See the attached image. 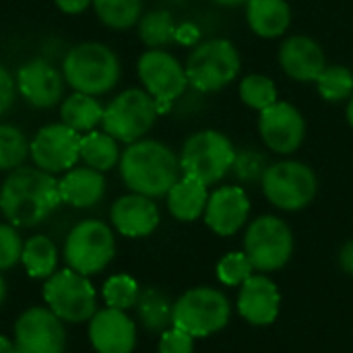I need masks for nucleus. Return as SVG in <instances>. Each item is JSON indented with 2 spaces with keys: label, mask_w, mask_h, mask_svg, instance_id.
I'll list each match as a JSON object with an SVG mask.
<instances>
[{
  "label": "nucleus",
  "mask_w": 353,
  "mask_h": 353,
  "mask_svg": "<svg viewBox=\"0 0 353 353\" xmlns=\"http://www.w3.org/2000/svg\"><path fill=\"white\" fill-rule=\"evenodd\" d=\"M62 203L58 180L39 168H17L0 186V213L14 228H33Z\"/></svg>",
  "instance_id": "nucleus-1"
},
{
  "label": "nucleus",
  "mask_w": 353,
  "mask_h": 353,
  "mask_svg": "<svg viewBox=\"0 0 353 353\" xmlns=\"http://www.w3.org/2000/svg\"><path fill=\"white\" fill-rule=\"evenodd\" d=\"M180 157L159 141L141 139L130 143L120 155V176L124 184L145 196H163L180 180Z\"/></svg>",
  "instance_id": "nucleus-2"
},
{
  "label": "nucleus",
  "mask_w": 353,
  "mask_h": 353,
  "mask_svg": "<svg viewBox=\"0 0 353 353\" xmlns=\"http://www.w3.org/2000/svg\"><path fill=\"white\" fill-rule=\"evenodd\" d=\"M64 81L77 91L87 95H103L118 85L120 60L103 43L85 41L68 50L62 68Z\"/></svg>",
  "instance_id": "nucleus-3"
},
{
  "label": "nucleus",
  "mask_w": 353,
  "mask_h": 353,
  "mask_svg": "<svg viewBox=\"0 0 353 353\" xmlns=\"http://www.w3.org/2000/svg\"><path fill=\"white\" fill-rule=\"evenodd\" d=\"M236 161V149L232 141L217 130H201L192 134L180 155L182 174L203 182L205 186L219 182Z\"/></svg>",
  "instance_id": "nucleus-4"
},
{
  "label": "nucleus",
  "mask_w": 353,
  "mask_h": 353,
  "mask_svg": "<svg viewBox=\"0 0 353 353\" xmlns=\"http://www.w3.org/2000/svg\"><path fill=\"white\" fill-rule=\"evenodd\" d=\"M157 101L145 89H126L103 108V132L120 143L141 141L155 124Z\"/></svg>",
  "instance_id": "nucleus-5"
},
{
  "label": "nucleus",
  "mask_w": 353,
  "mask_h": 353,
  "mask_svg": "<svg viewBox=\"0 0 353 353\" xmlns=\"http://www.w3.org/2000/svg\"><path fill=\"white\" fill-rule=\"evenodd\" d=\"M188 83L199 91H217L228 87L240 72V54L230 39H209L192 50L186 62Z\"/></svg>",
  "instance_id": "nucleus-6"
},
{
  "label": "nucleus",
  "mask_w": 353,
  "mask_h": 353,
  "mask_svg": "<svg viewBox=\"0 0 353 353\" xmlns=\"http://www.w3.org/2000/svg\"><path fill=\"white\" fill-rule=\"evenodd\" d=\"M230 321L228 298L213 288L186 292L172 310V325L192 337H207L221 331Z\"/></svg>",
  "instance_id": "nucleus-7"
},
{
  "label": "nucleus",
  "mask_w": 353,
  "mask_h": 353,
  "mask_svg": "<svg viewBox=\"0 0 353 353\" xmlns=\"http://www.w3.org/2000/svg\"><path fill=\"white\" fill-rule=\"evenodd\" d=\"M114 234L105 223L97 219L77 223L64 242V259L68 263V269L87 277L103 271L114 259Z\"/></svg>",
  "instance_id": "nucleus-8"
},
{
  "label": "nucleus",
  "mask_w": 353,
  "mask_h": 353,
  "mask_svg": "<svg viewBox=\"0 0 353 353\" xmlns=\"http://www.w3.org/2000/svg\"><path fill=\"white\" fill-rule=\"evenodd\" d=\"M43 300L62 323H85L97 312V298L87 275L72 269L56 271L46 279Z\"/></svg>",
  "instance_id": "nucleus-9"
},
{
  "label": "nucleus",
  "mask_w": 353,
  "mask_h": 353,
  "mask_svg": "<svg viewBox=\"0 0 353 353\" xmlns=\"http://www.w3.org/2000/svg\"><path fill=\"white\" fill-rule=\"evenodd\" d=\"M319 182L314 172L300 161H279L263 176L265 196L283 211H298L312 203Z\"/></svg>",
  "instance_id": "nucleus-10"
},
{
  "label": "nucleus",
  "mask_w": 353,
  "mask_h": 353,
  "mask_svg": "<svg viewBox=\"0 0 353 353\" xmlns=\"http://www.w3.org/2000/svg\"><path fill=\"white\" fill-rule=\"evenodd\" d=\"M244 248L256 271H277L290 261L294 238L285 221L273 215H263L250 223Z\"/></svg>",
  "instance_id": "nucleus-11"
},
{
  "label": "nucleus",
  "mask_w": 353,
  "mask_h": 353,
  "mask_svg": "<svg viewBox=\"0 0 353 353\" xmlns=\"http://www.w3.org/2000/svg\"><path fill=\"white\" fill-rule=\"evenodd\" d=\"M137 70L145 91L157 101L159 112L168 110L188 85L186 68L163 50H147L139 58Z\"/></svg>",
  "instance_id": "nucleus-12"
},
{
  "label": "nucleus",
  "mask_w": 353,
  "mask_h": 353,
  "mask_svg": "<svg viewBox=\"0 0 353 353\" xmlns=\"http://www.w3.org/2000/svg\"><path fill=\"white\" fill-rule=\"evenodd\" d=\"M81 151V132L72 130L64 122L43 126L29 143V155L35 168L58 174L68 172L77 165Z\"/></svg>",
  "instance_id": "nucleus-13"
},
{
  "label": "nucleus",
  "mask_w": 353,
  "mask_h": 353,
  "mask_svg": "<svg viewBox=\"0 0 353 353\" xmlns=\"http://www.w3.org/2000/svg\"><path fill=\"white\" fill-rule=\"evenodd\" d=\"M14 345L17 353H64V325L50 308H29L14 325Z\"/></svg>",
  "instance_id": "nucleus-14"
},
{
  "label": "nucleus",
  "mask_w": 353,
  "mask_h": 353,
  "mask_svg": "<svg viewBox=\"0 0 353 353\" xmlns=\"http://www.w3.org/2000/svg\"><path fill=\"white\" fill-rule=\"evenodd\" d=\"M259 130L269 149L275 153H294L306 137V122L302 114L285 101H275L261 112Z\"/></svg>",
  "instance_id": "nucleus-15"
},
{
  "label": "nucleus",
  "mask_w": 353,
  "mask_h": 353,
  "mask_svg": "<svg viewBox=\"0 0 353 353\" xmlns=\"http://www.w3.org/2000/svg\"><path fill=\"white\" fill-rule=\"evenodd\" d=\"M14 81L21 97L37 110L54 108L62 99L64 83H66L64 74L41 58L25 62L19 68Z\"/></svg>",
  "instance_id": "nucleus-16"
},
{
  "label": "nucleus",
  "mask_w": 353,
  "mask_h": 353,
  "mask_svg": "<svg viewBox=\"0 0 353 353\" xmlns=\"http://www.w3.org/2000/svg\"><path fill=\"white\" fill-rule=\"evenodd\" d=\"M89 339L97 353H132L137 345V327L124 310L103 308L89 321Z\"/></svg>",
  "instance_id": "nucleus-17"
},
{
  "label": "nucleus",
  "mask_w": 353,
  "mask_h": 353,
  "mask_svg": "<svg viewBox=\"0 0 353 353\" xmlns=\"http://www.w3.org/2000/svg\"><path fill=\"white\" fill-rule=\"evenodd\" d=\"M250 201L240 186H223L215 190L205 209L207 225L219 236L236 234L248 219Z\"/></svg>",
  "instance_id": "nucleus-18"
},
{
  "label": "nucleus",
  "mask_w": 353,
  "mask_h": 353,
  "mask_svg": "<svg viewBox=\"0 0 353 353\" xmlns=\"http://www.w3.org/2000/svg\"><path fill=\"white\" fill-rule=\"evenodd\" d=\"M112 223L126 238H145L159 225V209L151 196L132 192L114 203Z\"/></svg>",
  "instance_id": "nucleus-19"
},
{
  "label": "nucleus",
  "mask_w": 353,
  "mask_h": 353,
  "mask_svg": "<svg viewBox=\"0 0 353 353\" xmlns=\"http://www.w3.org/2000/svg\"><path fill=\"white\" fill-rule=\"evenodd\" d=\"M279 292L277 285L265 275H252L242 283L238 296V310L242 319L252 325H271L279 314Z\"/></svg>",
  "instance_id": "nucleus-20"
},
{
  "label": "nucleus",
  "mask_w": 353,
  "mask_h": 353,
  "mask_svg": "<svg viewBox=\"0 0 353 353\" xmlns=\"http://www.w3.org/2000/svg\"><path fill=\"white\" fill-rule=\"evenodd\" d=\"M279 62L292 79L302 83L316 81L327 66L323 48L308 35L288 37L279 50Z\"/></svg>",
  "instance_id": "nucleus-21"
},
{
  "label": "nucleus",
  "mask_w": 353,
  "mask_h": 353,
  "mask_svg": "<svg viewBox=\"0 0 353 353\" xmlns=\"http://www.w3.org/2000/svg\"><path fill=\"white\" fill-rule=\"evenodd\" d=\"M58 190L62 203L70 207L77 209L93 207L105 194V178L101 172L87 165L72 168L68 170V174H64L62 180H58Z\"/></svg>",
  "instance_id": "nucleus-22"
},
{
  "label": "nucleus",
  "mask_w": 353,
  "mask_h": 353,
  "mask_svg": "<svg viewBox=\"0 0 353 353\" xmlns=\"http://www.w3.org/2000/svg\"><path fill=\"white\" fill-rule=\"evenodd\" d=\"M246 19L261 37H279L292 23V10L285 0H248Z\"/></svg>",
  "instance_id": "nucleus-23"
},
{
  "label": "nucleus",
  "mask_w": 353,
  "mask_h": 353,
  "mask_svg": "<svg viewBox=\"0 0 353 353\" xmlns=\"http://www.w3.org/2000/svg\"><path fill=\"white\" fill-rule=\"evenodd\" d=\"M207 186L194 178H180L168 192V209L180 221H194L207 209Z\"/></svg>",
  "instance_id": "nucleus-24"
},
{
  "label": "nucleus",
  "mask_w": 353,
  "mask_h": 353,
  "mask_svg": "<svg viewBox=\"0 0 353 353\" xmlns=\"http://www.w3.org/2000/svg\"><path fill=\"white\" fill-rule=\"evenodd\" d=\"M60 118L77 132H91L103 118V105L87 93H72L60 108Z\"/></svg>",
  "instance_id": "nucleus-25"
},
{
  "label": "nucleus",
  "mask_w": 353,
  "mask_h": 353,
  "mask_svg": "<svg viewBox=\"0 0 353 353\" xmlns=\"http://www.w3.org/2000/svg\"><path fill=\"white\" fill-rule=\"evenodd\" d=\"M79 157L87 168H93L103 174L120 161L118 141L110 137L108 132H97V130L85 132L81 137Z\"/></svg>",
  "instance_id": "nucleus-26"
},
{
  "label": "nucleus",
  "mask_w": 353,
  "mask_h": 353,
  "mask_svg": "<svg viewBox=\"0 0 353 353\" xmlns=\"http://www.w3.org/2000/svg\"><path fill=\"white\" fill-rule=\"evenodd\" d=\"M21 263L25 265L29 277L48 279L56 273L58 250L48 236H33L23 244Z\"/></svg>",
  "instance_id": "nucleus-27"
},
{
  "label": "nucleus",
  "mask_w": 353,
  "mask_h": 353,
  "mask_svg": "<svg viewBox=\"0 0 353 353\" xmlns=\"http://www.w3.org/2000/svg\"><path fill=\"white\" fill-rule=\"evenodd\" d=\"M99 21L112 29L132 27L143 12V0H93Z\"/></svg>",
  "instance_id": "nucleus-28"
},
{
  "label": "nucleus",
  "mask_w": 353,
  "mask_h": 353,
  "mask_svg": "<svg viewBox=\"0 0 353 353\" xmlns=\"http://www.w3.org/2000/svg\"><path fill=\"white\" fill-rule=\"evenodd\" d=\"M29 155V141L21 128L0 124V172H12L23 165Z\"/></svg>",
  "instance_id": "nucleus-29"
},
{
  "label": "nucleus",
  "mask_w": 353,
  "mask_h": 353,
  "mask_svg": "<svg viewBox=\"0 0 353 353\" xmlns=\"http://www.w3.org/2000/svg\"><path fill=\"white\" fill-rule=\"evenodd\" d=\"M139 35L153 50L168 46L172 39H176V25L172 14L168 10H153L145 14L139 23Z\"/></svg>",
  "instance_id": "nucleus-30"
},
{
  "label": "nucleus",
  "mask_w": 353,
  "mask_h": 353,
  "mask_svg": "<svg viewBox=\"0 0 353 353\" xmlns=\"http://www.w3.org/2000/svg\"><path fill=\"white\" fill-rule=\"evenodd\" d=\"M314 83L327 101H343L353 95V72L345 66H325Z\"/></svg>",
  "instance_id": "nucleus-31"
},
{
  "label": "nucleus",
  "mask_w": 353,
  "mask_h": 353,
  "mask_svg": "<svg viewBox=\"0 0 353 353\" xmlns=\"http://www.w3.org/2000/svg\"><path fill=\"white\" fill-rule=\"evenodd\" d=\"M139 314L141 321L145 323L147 329L151 331H159L165 329L172 323V310L174 306H170V302L155 290H147L145 294L139 296Z\"/></svg>",
  "instance_id": "nucleus-32"
},
{
  "label": "nucleus",
  "mask_w": 353,
  "mask_h": 353,
  "mask_svg": "<svg viewBox=\"0 0 353 353\" xmlns=\"http://www.w3.org/2000/svg\"><path fill=\"white\" fill-rule=\"evenodd\" d=\"M240 97L254 110H267L277 101V87L265 74H250L240 83Z\"/></svg>",
  "instance_id": "nucleus-33"
},
{
  "label": "nucleus",
  "mask_w": 353,
  "mask_h": 353,
  "mask_svg": "<svg viewBox=\"0 0 353 353\" xmlns=\"http://www.w3.org/2000/svg\"><path fill=\"white\" fill-rule=\"evenodd\" d=\"M139 296H141L139 285L128 275H114L103 285V300L108 308L128 310L139 302Z\"/></svg>",
  "instance_id": "nucleus-34"
},
{
  "label": "nucleus",
  "mask_w": 353,
  "mask_h": 353,
  "mask_svg": "<svg viewBox=\"0 0 353 353\" xmlns=\"http://www.w3.org/2000/svg\"><path fill=\"white\" fill-rule=\"evenodd\" d=\"M252 263L246 252H230L217 265V277L225 285H242L248 277H252Z\"/></svg>",
  "instance_id": "nucleus-35"
},
{
  "label": "nucleus",
  "mask_w": 353,
  "mask_h": 353,
  "mask_svg": "<svg viewBox=\"0 0 353 353\" xmlns=\"http://www.w3.org/2000/svg\"><path fill=\"white\" fill-rule=\"evenodd\" d=\"M23 252V240L14 225L0 223V271L14 267L21 261Z\"/></svg>",
  "instance_id": "nucleus-36"
},
{
  "label": "nucleus",
  "mask_w": 353,
  "mask_h": 353,
  "mask_svg": "<svg viewBox=\"0 0 353 353\" xmlns=\"http://www.w3.org/2000/svg\"><path fill=\"white\" fill-rule=\"evenodd\" d=\"M232 170L236 172L240 180L254 182V180H263L267 172V161L256 151H242V153H236V161Z\"/></svg>",
  "instance_id": "nucleus-37"
},
{
  "label": "nucleus",
  "mask_w": 353,
  "mask_h": 353,
  "mask_svg": "<svg viewBox=\"0 0 353 353\" xmlns=\"http://www.w3.org/2000/svg\"><path fill=\"white\" fill-rule=\"evenodd\" d=\"M194 350V337L172 327L161 335L159 353H192Z\"/></svg>",
  "instance_id": "nucleus-38"
},
{
  "label": "nucleus",
  "mask_w": 353,
  "mask_h": 353,
  "mask_svg": "<svg viewBox=\"0 0 353 353\" xmlns=\"http://www.w3.org/2000/svg\"><path fill=\"white\" fill-rule=\"evenodd\" d=\"M14 95H17V81L8 72V68L0 64V118L6 116L8 110L12 108Z\"/></svg>",
  "instance_id": "nucleus-39"
},
{
  "label": "nucleus",
  "mask_w": 353,
  "mask_h": 353,
  "mask_svg": "<svg viewBox=\"0 0 353 353\" xmlns=\"http://www.w3.org/2000/svg\"><path fill=\"white\" fill-rule=\"evenodd\" d=\"M56 2V6L62 10V12H66V14H79V12H83L93 0H54Z\"/></svg>",
  "instance_id": "nucleus-40"
},
{
  "label": "nucleus",
  "mask_w": 353,
  "mask_h": 353,
  "mask_svg": "<svg viewBox=\"0 0 353 353\" xmlns=\"http://www.w3.org/2000/svg\"><path fill=\"white\" fill-rule=\"evenodd\" d=\"M339 261H341V267L345 269V273L353 275V242H347V244L343 246Z\"/></svg>",
  "instance_id": "nucleus-41"
},
{
  "label": "nucleus",
  "mask_w": 353,
  "mask_h": 353,
  "mask_svg": "<svg viewBox=\"0 0 353 353\" xmlns=\"http://www.w3.org/2000/svg\"><path fill=\"white\" fill-rule=\"evenodd\" d=\"M0 353H17L14 341H10V339H6V337L0 335Z\"/></svg>",
  "instance_id": "nucleus-42"
},
{
  "label": "nucleus",
  "mask_w": 353,
  "mask_h": 353,
  "mask_svg": "<svg viewBox=\"0 0 353 353\" xmlns=\"http://www.w3.org/2000/svg\"><path fill=\"white\" fill-rule=\"evenodd\" d=\"M221 6H236V4H242V2H248V0H213Z\"/></svg>",
  "instance_id": "nucleus-43"
},
{
  "label": "nucleus",
  "mask_w": 353,
  "mask_h": 353,
  "mask_svg": "<svg viewBox=\"0 0 353 353\" xmlns=\"http://www.w3.org/2000/svg\"><path fill=\"white\" fill-rule=\"evenodd\" d=\"M4 296H6V283H4V279L0 275V304L4 302Z\"/></svg>",
  "instance_id": "nucleus-44"
},
{
  "label": "nucleus",
  "mask_w": 353,
  "mask_h": 353,
  "mask_svg": "<svg viewBox=\"0 0 353 353\" xmlns=\"http://www.w3.org/2000/svg\"><path fill=\"white\" fill-rule=\"evenodd\" d=\"M347 120L353 126V97H350V105H347Z\"/></svg>",
  "instance_id": "nucleus-45"
}]
</instances>
